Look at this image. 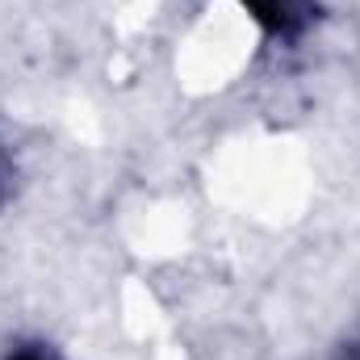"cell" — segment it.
<instances>
[{
    "mask_svg": "<svg viewBox=\"0 0 360 360\" xmlns=\"http://www.w3.org/2000/svg\"><path fill=\"white\" fill-rule=\"evenodd\" d=\"M21 360H34V356H21Z\"/></svg>",
    "mask_w": 360,
    "mask_h": 360,
    "instance_id": "cell-1",
    "label": "cell"
}]
</instances>
